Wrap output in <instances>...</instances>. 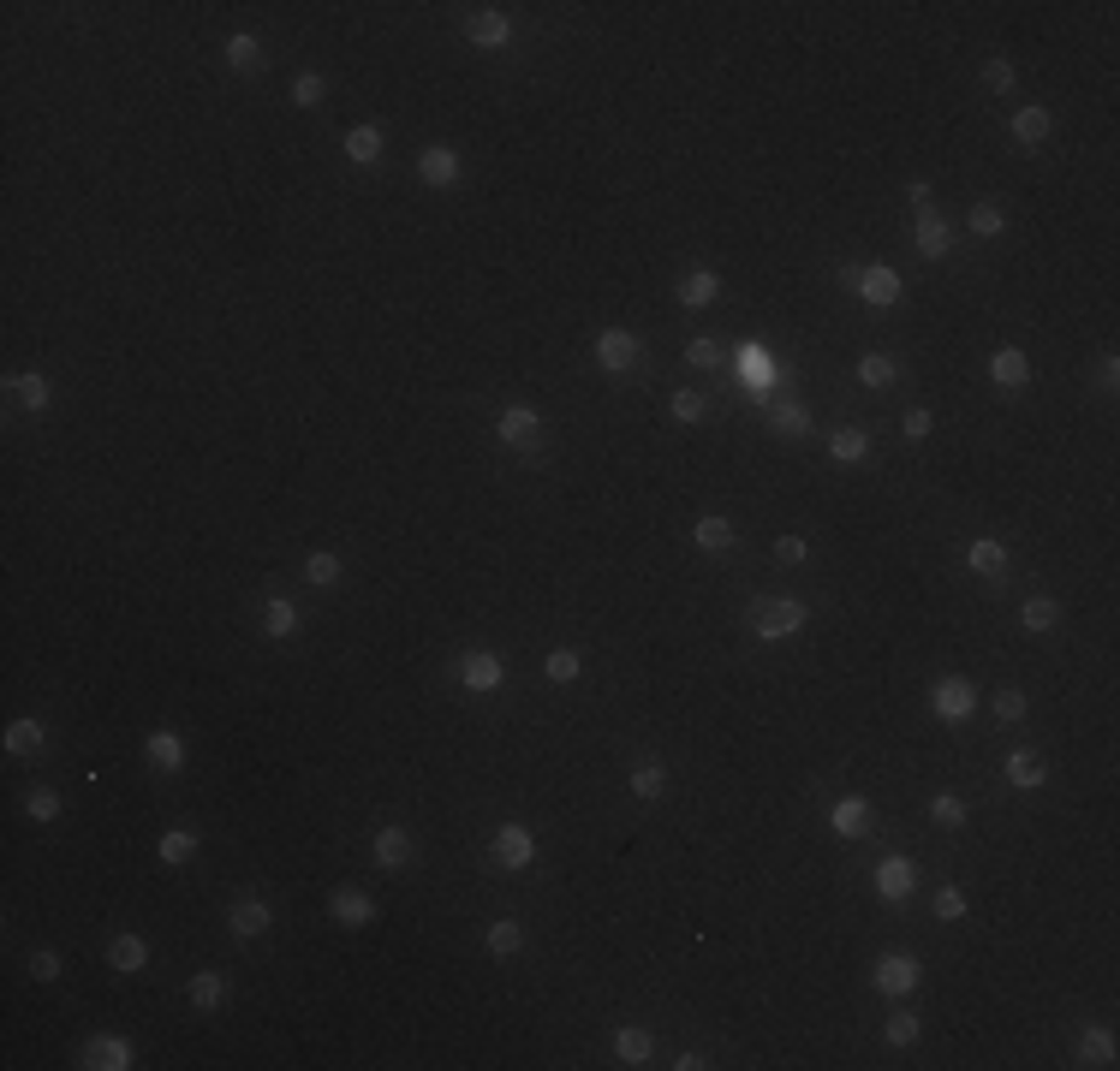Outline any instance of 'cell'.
I'll return each mask as SVG.
<instances>
[{
  "label": "cell",
  "instance_id": "obj_1",
  "mask_svg": "<svg viewBox=\"0 0 1120 1071\" xmlns=\"http://www.w3.org/2000/svg\"><path fill=\"white\" fill-rule=\"evenodd\" d=\"M793 631H805V601H787V595L751 601V637L781 643V637H793Z\"/></svg>",
  "mask_w": 1120,
  "mask_h": 1071
},
{
  "label": "cell",
  "instance_id": "obj_2",
  "mask_svg": "<svg viewBox=\"0 0 1120 1071\" xmlns=\"http://www.w3.org/2000/svg\"><path fill=\"white\" fill-rule=\"evenodd\" d=\"M495 864L501 869H530L536 864V833L525 822H501L495 828Z\"/></svg>",
  "mask_w": 1120,
  "mask_h": 1071
},
{
  "label": "cell",
  "instance_id": "obj_3",
  "mask_svg": "<svg viewBox=\"0 0 1120 1071\" xmlns=\"http://www.w3.org/2000/svg\"><path fill=\"white\" fill-rule=\"evenodd\" d=\"M871 982L888 994V1001H900V994L918 988V959H912V953H882L876 970H871Z\"/></svg>",
  "mask_w": 1120,
  "mask_h": 1071
},
{
  "label": "cell",
  "instance_id": "obj_4",
  "mask_svg": "<svg viewBox=\"0 0 1120 1071\" xmlns=\"http://www.w3.org/2000/svg\"><path fill=\"white\" fill-rule=\"evenodd\" d=\"M370 858H376V869H406L412 858H418V839L400 828V822H382L376 839H370Z\"/></svg>",
  "mask_w": 1120,
  "mask_h": 1071
},
{
  "label": "cell",
  "instance_id": "obj_5",
  "mask_svg": "<svg viewBox=\"0 0 1120 1071\" xmlns=\"http://www.w3.org/2000/svg\"><path fill=\"white\" fill-rule=\"evenodd\" d=\"M78 1066L84 1071H132V1041L126 1036H90L78 1048Z\"/></svg>",
  "mask_w": 1120,
  "mask_h": 1071
},
{
  "label": "cell",
  "instance_id": "obj_6",
  "mask_svg": "<svg viewBox=\"0 0 1120 1071\" xmlns=\"http://www.w3.org/2000/svg\"><path fill=\"white\" fill-rule=\"evenodd\" d=\"M930 709H936L942 721H972V715H978V685H972V679H942V685L930 691Z\"/></svg>",
  "mask_w": 1120,
  "mask_h": 1071
},
{
  "label": "cell",
  "instance_id": "obj_7",
  "mask_svg": "<svg viewBox=\"0 0 1120 1071\" xmlns=\"http://www.w3.org/2000/svg\"><path fill=\"white\" fill-rule=\"evenodd\" d=\"M852 286H858V298H865L871 310H888V304H900V275H894L888 262H871V269H858V275H852Z\"/></svg>",
  "mask_w": 1120,
  "mask_h": 1071
},
{
  "label": "cell",
  "instance_id": "obj_8",
  "mask_svg": "<svg viewBox=\"0 0 1120 1071\" xmlns=\"http://www.w3.org/2000/svg\"><path fill=\"white\" fill-rule=\"evenodd\" d=\"M495 435H501L507 447L530 452L536 441H543V417L530 411V405H507V411H501V423H495Z\"/></svg>",
  "mask_w": 1120,
  "mask_h": 1071
},
{
  "label": "cell",
  "instance_id": "obj_9",
  "mask_svg": "<svg viewBox=\"0 0 1120 1071\" xmlns=\"http://www.w3.org/2000/svg\"><path fill=\"white\" fill-rule=\"evenodd\" d=\"M459 679H465V691L489 696V691H501L507 667H501V655H495V649H477V655H465V661H459Z\"/></svg>",
  "mask_w": 1120,
  "mask_h": 1071
},
{
  "label": "cell",
  "instance_id": "obj_10",
  "mask_svg": "<svg viewBox=\"0 0 1120 1071\" xmlns=\"http://www.w3.org/2000/svg\"><path fill=\"white\" fill-rule=\"evenodd\" d=\"M739 381H745L757 399H775V393H769V387H775V357L757 346V340H745V346H739Z\"/></svg>",
  "mask_w": 1120,
  "mask_h": 1071
},
{
  "label": "cell",
  "instance_id": "obj_11",
  "mask_svg": "<svg viewBox=\"0 0 1120 1071\" xmlns=\"http://www.w3.org/2000/svg\"><path fill=\"white\" fill-rule=\"evenodd\" d=\"M912 887H918V869H912V858H882V864H876V893L888 898V905H906Z\"/></svg>",
  "mask_w": 1120,
  "mask_h": 1071
},
{
  "label": "cell",
  "instance_id": "obj_12",
  "mask_svg": "<svg viewBox=\"0 0 1120 1071\" xmlns=\"http://www.w3.org/2000/svg\"><path fill=\"white\" fill-rule=\"evenodd\" d=\"M328 917H334L340 929H364V923H376V905H370V893H364V887H334V898H328Z\"/></svg>",
  "mask_w": 1120,
  "mask_h": 1071
},
{
  "label": "cell",
  "instance_id": "obj_13",
  "mask_svg": "<svg viewBox=\"0 0 1120 1071\" xmlns=\"http://www.w3.org/2000/svg\"><path fill=\"white\" fill-rule=\"evenodd\" d=\"M465 36H471L477 48H507V42H513V18L495 12V6H477V12L465 18Z\"/></svg>",
  "mask_w": 1120,
  "mask_h": 1071
},
{
  "label": "cell",
  "instance_id": "obj_14",
  "mask_svg": "<svg viewBox=\"0 0 1120 1071\" xmlns=\"http://www.w3.org/2000/svg\"><path fill=\"white\" fill-rule=\"evenodd\" d=\"M459 174H465V161H459L448 143H435V149H423V155H418V179H423V185H435V191L459 185Z\"/></svg>",
  "mask_w": 1120,
  "mask_h": 1071
},
{
  "label": "cell",
  "instance_id": "obj_15",
  "mask_svg": "<svg viewBox=\"0 0 1120 1071\" xmlns=\"http://www.w3.org/2000/svg\"><path fill=\"white\" fill-rule=\"evenodd\" d=\"M143 757H149V768H161V774H179L185 768V738H179L174 726H155L143 738Z\"/></svg>",
  "mask_w": 1120,
  "mask_h": 1071
},
{
  "label": "cell",
  "instance_id": "obj_16",
  "mask_svg": "<svg viewBox=\"0 0 1120 1071\" xmlns=\"http://www.w3.org/2000/svg\"><path fill=\"white\" fill-rule=\"evenodd\" d=\"M269 923H275L269 898H239V905H227V929L239 934V940H256V934H269Z\"/></svg>",
  "mask_w": 1120,
  "mask_h": 1071
},
{
  "label": "cell",
  "instance_id": "obj_17",
  "mask_svg": "<svg viewBox=\"0 0 1120 1071\" xmlns=\"http://www.w3.org/2000/svg\"><path fill=\"white\" fill-rule=\"evenodd\" d=\"M829 828H835L840 839H865V833H871V804H865V797H835V804H829Z\"/></svg>",
  "mask_w": 1120,
  "mask_h": 1071
},
{
  "label": "cell",
  "instance_id": "obj_18",
  "mask_svg": "<svg viewBox=\"0 0 1120 1071\" xmlns=\"http://www.w3.org/2000/svg\"><path fill=\"white\" fill-rule=\"evenodd\" d=\"M596 363H602V370H632V363H638V334L608 328V334L596 340Z\"/></svg>",
  "mask_w": 1120,
  "mask_h": 1071
},
{
  "label": "cell",
  "instance_id": "obj_19",
  "mask_svg": "<svg viewBox=\"0 0 1120 1071\" xmlns=\"http://www.w3.org/2000/svg\"><path fill=\"white\" fill-rule=\"evenodd\" d=\"M989 381H995V387H1008V393L1025 387V381H1031V357H1025L1019 346H1001L995 357H989Z\"/></svg>",
  "mask_w": 1120,
  "mask_h": 1071
},
{
  "label": "cell",
  "instance_id": "obj_20",
  "mask_svg": "<svg viewBox=\"0 0 1120 1071\" xmlns=\"http://www.w3.org/2000/svg\"><path fill=\"white\" fill-rule=\"evenodd\" d=\"M966 566H972L978 578H989V584H995V578L1008 572V548H1001L995 536H972V548H966Z\"/></svg>",
  "mask_w": 1120,
  "mask_h": 1071
},
{
  "label": "cell",
  "instance_id": "obj_21",
  "mask_svg": "<svg viewBox=\"0 0 1120 1071\" xmlns=\"http://www.w3.org/2000/svg\"><path fill=\"white\" fill-rule=\"evenodd\" d=\"M185 1001L197 1006V1012H215V1006H227V976H221V970H197V976L185 982Z\"/></svg>",
  "mask_w": 1120,
  "mask_h": 1071
},
{
  "label": "cell",
  "instance_id": "obj_22",
  "mask_svg": "<svg viewBox=\"0 0 1120 1071\" xmlns=\"http://www.w3.org/2000/svg\"><path fill=\"white\" fill-rule=\"evenodd\" d=\"M1049 132H1055V113H1049V107H1014V138L1025 143V149L1049 143Z\"/></svg>",
  "mask_w": 1120,
  "mask_h": 1071
},
{
  "label": "cell",
  "instance_id": "obj_23",
  "mask_svg": "<svg viewBox=\"0 0 1120 1071\" xmlns=\"http://www.w3.org/2000/svg\"><path fill=\"white\" fill-rule=\"evenodd\" d=\"M107 965L120 970V976H138L149 965V946H143V934H113V946H107Z\"/></svg>",
  "mask_w": 1120,
  "mask_h": 1071
},
{
  "label": "cell",
  "instance_id": "obj_24",
  "mask_svg": "<svg viewBox=\"0 0 1120 1071\" xmlns=\"http://www.w3.org/2000/svg\"><path fill=\"white\" fill-rule=\"evenodd\" d=\"M1001 774H1008V786H1019V792H1037L1049 774H1043V757H1031V750H1014V757L1001 762Z\"/></svg>",
  "mask_w": 1120,
  "mask_h": 1071
},
{
  "label": "cell",
  "instance_id": "obj_25",
  "mask_svg": "<svg viewBox=\"0 0 1120 1071\" xmlns=\"http://www.w3.org/2000/svg\"><path fill=\"white\" fill-rule=\"evenodd\" d=\"M918 250H924V256H947V250H953L947 221H942V214H930V208H918Z\"/></svg>",
  "mask_w": 1120,
  "mask_h": 1071
},
{
  "label": "cell",
  "instance_id": "obj_26",
  "mask_svg": "<svg viewBox=\"0 0 1120 1071\" xmlns=\"http://www.w3.org/2000/svg\"><path fill=\"white\" fill-rule=\"evenodd\" d=\"M42 744H48V732H42V721H31V715L6 721V750H12V757H36Z\"/></svg>",
  "mask_w": 1120,
  "mask_h": 1071
},
{
  "label": "cell",
  "instance_id": "obj_27",
  "mask_svg": "<svg viewBox=\"0 0 1120 1071\" xmlns=\"http://www.w3.org/2000/svg\"><path fill=\"white\" fill-rule=\"evenodd\" d=\"M1079 1066H1115V1030H1103V1024H1090L1085 1036H1079Z\"/></svg>",
  "mask_w": 1120,
  "mask_h": 1071
},
{
  "label": "cell",
  "instance_id": "obj_28",
  "mask_svg": "<svg viewBox=\"0 0 1120 1071\" xmlns=\"http://www.w3.org/2000/svg\"><path fill=\"white\" fill-rule=\"evenodd\" d=\"M763 411H769L775 435H805V429H810V411H805V405H793V399H763Z\"/></svg>",
  "mask_w": 1120,
  "mask_h": 1071
},
{
  "label": "cell",
  "instance_id": "obj_29",
  "mask_svg": "<svg viewBox=\"0 0 1120 1071\" xmlns=\"http://www.w3.org/2000/svg\"><path fill=\"white\" fill-rule=\"evenodd\" d=\"M346 161L376 167V161H382V132H376V126H352L346 132Z\"/></svg>",
  "mask_w": 1120,
  "mask_h": 1071
},
{
  "label": "cell",
  "instance_id": "obj_30",
  "mask_svg": "<svg viewBox=\"0 0 1120 1071\" xmlns=\"http://www.w3.org/2000/svg\"><path fill=\"white\" fill-rule=\"evenodd\" d=\"M715 292H721V280L709 275V269H692V275L680 280V304H686V310H703V304H715Z\"/></svg>",
  "mask_w": 1120,
  "mask_h": 1071
},
{
  "label": "cell",
  "instance_id": "obj_31",
  "mask_svg": "<svg viewBox=\"0 0 1120 1071\" xmlns=\"http://www.w3.org/2000/svg\"><path fill=\"white\" fill-rule=\"evenodd\" d=\"M483 946H489L495 959H513V953L525 946V929H519L513 917H495L489 929H483Z\"/></svg>",
  "mask_w": 1120,
  "mask_h": 1071
},
{
  "label": "cell",
  "instance_id": "obj_32",
  "mask_svg": "<svg viewBox=\"0 0 1120 1071\" xmlns=\"http://www.w3.org/2000/svg\"><path fill=\"white\" fill-rule=\"evenodd\" d=\"M6 393H18L25 411H48V399H54L48 376H6Z\"/></svg>",
  "mask_w": 1120,
  "mask_h": 1071
},
{
  "label": "cell",
  "instance_id": "obj_33",
  "mask_svg": "<svg viewBox=\"0 0 1120 1071\" xmlns=\"http://www.w3.org/2000/svg\"><path fill=\"white\" fill-rule=\"evenodd\" d=\"M650 1054H656V1041H650V1030H620V1036H614V1060H620V1066H650Z\"/></svg>",
  "mask_w": 1120,
  "mask_h": 1071
},
{
  "label": "cell",
  "instance_id": "obj_34",
  "mask_svg": "<svg viewBox=\"0 0 1120 1071\" xmlns=\"http://www.w3.org/2000/svg\"><path fill=\"white\" fill-rule=\"evenodd\" d=\"M227 66H233V71H256V66H263V42H256L250 31H233V36H227Z\"/></svg>",
  "mask_w": 1120,
  "mask_h": 1071
},
{
  "label": "cell",
  "instance_id": "obj_35",
  "mask_svg": "<svg viewBox=\"0 0 1120 1071\" xmlns=\"http://www.w3.org/2000/svg\"><path fill=\"white\" fill-rule=\"evenodd\" d=\"M155 851H161V864H174V869L191 864V858H197V833H191V828H168Z\"/></svg>",
  "mask_w": 1120,
  "mask_h": 1071
},
{
  "label": "cell",
  "instance_id": "obj_36",
  "mask_svg": "<svg viewBox=\"0 0 1120 1071\" xmlns=\"http://www.w3.org/2000/svg\"><path fill=\"white\" fill-rule=\"evenodd\" d=\"M865 452H871V435L865 429H835L829 435V458H840V465H858Z\"/></svg>",
  "mask_w": 1120,
  "mask_h": 1071
},
{
  "label": "cell",
  "instance_id": "obj_37",
  "mask_svg": "<svg viewBox=\"0 0 1120 1071\" xmlns=\"http://www.w3.org/2000/svg\"><path fill=\"white\" fill-rule=\"evenodd\" d=\"M263 625H269V637H298V607H292L286 595H269V607H263Z\"/></svg>",
  "mask_w": 1120,
  "mask_h": 1071
},
{
  "label": "cell",
  "instance_id": "obj_38",
  "mask_svg": "<svg viewBox=\"0 0 1120 1071\" xmlns=\"http://www.w3.org/2000/svg\"><path fill=\"white\" fill-rule=\"evenodd\" d=\"M966 221H972V233H978V239H1001V227H1008V214H1001V203H995V197L972 203V214H966Z\"/></svg>",
  "mask_w": 1120,
  "mask_h": 1071
},
{
  "label": "cell",
  "instance_id": "obj_39",
  "mask_svg": "<svg viewBox=\"0 0 1120 1071\" xmlns=\"http://www.w3.org/2000/svg\"><path fill=\"white\" fill-rule=\"evenodd\" d=\"M1019 625H1025V631H1055V625H1061V607H1055L1049 595H1031V601L1019 607Z\"/></svg>",
  "mask_w": 1120,
  "mask_h": 1071
},
{
  "label": "cell",
  "instance_id": "obj_40",
  "mask_svg": "<svg viewBox=\"0 0 1120 1071\" xmlns=\"http://www.w3.org/2000/svg\"><path fill=\"white\" fill-rule=\"evenodd\" d=\"M858 381H865V387H894V381H900V363L882 357V351H871V357H858Z\"/></svg>",
  "mask_w": 1120,
  "mask_h": 1071
},
{
  "label": "cell",
  "instance_id": "obj_41",
  "mask_svg": "<svg viewBox=\"0 0 1120 1071\" xmlns=\"http://www.w3.org/2000/svg\"><path fill=\"white\" fill-rule=\"evenodd\" d=\"M692 536H698L703 553H728V548H734V524H728V519H698Z\"/></svg>",
  "mask_w": 1120,
  "mask_h": 1071
},
{
  "label": "cell",
  "instance_id": "obj_42",
  "mask_svg": "<svg viewBox=\"0 0 1120 1071\" xmlns=\"http://www.w3.org/2000/svg\"><path fill=\"white\" fill-rule=\"evenodd\" d=\"M662 792H667L662 762H638V768H632V797H644V804H650V797H662Z\"/></svg>",
  "mask_w": 1120,
  "mask_h": 1071
},
{
  "label": "cell",
  "instance_id": "obj_43",
  "mask_svg": "<svg viewBox=\"0 0 1120 1071\" xmlns=\"http://www.w3.org/2000/svg\"><path fill=\"white\" fill-rule=\"evenodd\" d=\"M305 584H316V589H334V584H340V559H334L328 548H316L311 559H305Z\"/></svg>",
  "mask_w": 1120,
  "mask_h": 1071
},
{
  "label": "cell",
  "instance_id": "obj_44",
  "mask_svg": "<svg viewBox=\"0 0 1120 1071\" xmlns=\"http://www.w3.org/2000/svg\"><path fill=\"white\" fill-rule=\"evenodd\" d=\"M543 673H549L555 685H572V679L585 673V655H578V649H549V661H543Z\"/></svg>",
  "mask_w": 1120,
  "mask_h": 1071
},
{
  "label": "cell",
  "instance_id": "obj_45",
  "mask_svg": "<svg viewBox=\"0 0 1120 1071\" xmlns=\"http://www.w3.org/2000/svg\"><path fill=\"white\" fill-rule=\"evenodd\" d=\"M25 816H31V822H60V792H54V786H31Z\"/></svg>",
  "mask_w": 1120,
  "mask_h": 1071
},
{
  "label": "cell",
  "instance_id": "obj_46",
  "mask_svg": "<svg viewBox=\"0 0 1120 1071\" xmlns=\"http://www.w3.org/2000/svg\"><path fill=\"white\" fill-rule=\"evenodd\" d=\"M930 816H936L942 828H966V797H960V792H936V797H930Z\"/></svg>",
  "mask_w": 1120,
  "mask_h": 1071
},
{
  "label": "cell",
  "instance_id": "obj_47",
  "mask_svg": "<svg viewBox=\"0 0 1120 1071\" xmlns=\"http://www.w3.org/2000/svg\"><path fill=\"white\" fill-rule=\"evenodd\" d=\"M989 709H995V721L1019 726V721H1025V709H1031V702H1025V691H1014V685H1008V691H995V696H989Z\"/></svg>",
  "mask_w": 1120,
  "mask_h": 1071
},
{
  "label": "cell",
  "instance_id": "obj_48",
  "mask_svg": "<svg viewBox=\"0 0 1120 1071\" xmlns=\"http://www.w3.org/2000/svg\"><path fill=\"white\" fill-rule=\"evenodd\" d=\"M667 411L680 417V423H703V393H692V387H673V399H667Z\"/></svg>",
  "mask_w": 1120,
  "mask_h": 1071
},
{
  "label": "cell",
  "instance_id": "obj_49",
  "mask_svg": "<svg viewBox=\"0 0 1120 1071\" xmlns=\"http://www.w3.org/2000/svg\"><path fill=\"white\" fill-rule=\"evenodd\" d=\"M322 90H328V84H322V71H298V78H292V107H316V102H322Z\"/></svg>",
  "mask_w": 1120,
  "mask_h": 1071
},
{
  "label": "cell",
  "instance_id": "obj_50",
  "mask_svg": "<svg viewBox=\"0 0 1120 1071\" xmlns=\"http://www.w3.org/2000/svg\"><path fill=\"white\" fill-rule=\"evenodd\" d=\"M918 1030H924V1024H918V1012H894V1018H888V1041H894V1048H912Z\"/></svg>",
  "mask_w": 1120,
  "mask_h": 1071
},
{
  "label": "cell",
  "instance_id": "obj_51",
  "mask_svg": "<svg viewBox=\"0 0 1120 1071\" xmlns=\"http://www.w3.org/2000/svg\"><path fill=\"white\" fill-rule=\"evenodd\" d=\"M983 84H989V90H995V96H1008V90H1014V84H1019L1014 60H989V66H983Z\"/></svg>",
  "mask_w": 1120,
  "mask_h": 1071
},
{
  "label": "cell",
  "instance_id": "obj_52",
  "mask_svg": "<svg viewBox=\"0 0 1120 1071\" xmlns=\"http://www.w3.org/2000/svg\"><path fill=\"white\" fill-rule=\"evenodd\" d=\"M936 917H942V923H960V917H966V893H960V887H942V893H936Z\"/></svg>",
  "mask_w": 1120,
  "mask_h": 1071
},
{
  "label": "cell",
  "instance_id": "obj_53",
  "mask_svg": "<svg viewBox=\"0 0 1120 1071\" xmlns=\"http://www.w3.org/2000/svg\"><path fill=\"white\" fill-rule=\"evenodd\" d=\"M805 553H810L805 536H775V559H781V566H799Z\"/></svg>",
  "mask_w": 1120,
  "mask_h": 1071
},
{
  "label": "cell",
  "instance_id": "obj_54",
  "mask_svg": "<svg viewBox=\"0 0 1120 1071\" xmlns=\"http://www.w3.org/2000/svg\"><path fill=\"white\" fill-rule=\"evenodd\" d=\"M930 429H936V417L924 411V405H912V411H906V423H900V435H906V441H924Z\"/></svg>",
  "mask_w": 1120,
  "mask_h": 1071
},
{
  "label": "cell",
  "instance_id": "obj_55",
  "mask_svg": "<svg viewBox=\"0 0 1120 1071\" xmlns=\"http://www.w3.org/2000/svg\"><path fill=\"white\" fill-rule=\"evenodd\" d=\"M60 970H66V965H60V953H48V946H42V953H31V976H36V982H54Z\"/></svg>",
  "mask_w": 1120,
  "mask_h": 1071
},
{
  "label": "cell",
  "instance_id": "obj_56",
  "mask_svg": "<svg viewBox=\"0 0 1120 1071\" xmlns=\"http://www.w3.org/2000/svg\"><path fill=\"white\" fill-rule=\"evenodd\" d=\"M686 363L709 370V363H721V346H715V340H686Z\"/></svg>",
  "mask_w": 1120,
  "mask_h": 1071
},
{
  "label": "cell",
  "instance_id": "obj_57",
  "mask_svg": "<svg viewBox=\"0 0 1120 1071\" xmlns=\"http://www.w3.org/2000/svg\"><path fill=\"white\" fill-rule=\"evenodd\" d=\"M1096 381H1103V387H1109V393H1115V387H1120V357H1115V351H1109V357H1103V363H1096Z\"/></svg>",
  "mask_w": 1120,
  "mask_h": 1071
},
{
  "label": "cell",
  "instance_id": "obj_58",
  "mask_svg": "<svg viewBox=\"0 0 1120 1071\" xmlns=\"http://www.w3.org/2000/svg\"><path fill=\"white\" fill-rule=\"evenodd\" d=\"M906 197H912L918 208H924V203H930V179H912V185H906Z\"/></svg>",
  "mask_w": 1120,
  "mask_h": 1071
}]
</instances>
